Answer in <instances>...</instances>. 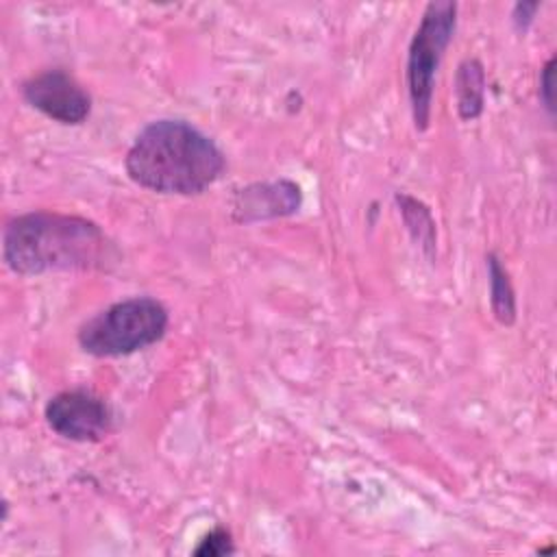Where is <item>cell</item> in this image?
I'll return each mask as SVG.
<instances>
[{
  "mask_svg": "<svg viewBox=\"0 0 557 557\" xmlns=\"http://www.w3.org/2000/svg\"><path fill=\"white\" fill-rule=\"evenodd\" d=\"M394 200L398 205L400 218H403L405 228L411 235L413 244L422 250V255L429 261H433L437 255V228H435V220H433L429 207L422 200H418L405 191H396Z\"/></svg>",
  "mask_w": 557,
  "mask_h": 557,
  "instance_id": "9",
  "label": "cell"
},
{
  "mask_svg": "<svg viewBox=\"0 0 557 557\" xmlns=\"http://www.w3.org/2000/svg\"><path fill=\"white\" fill-rule=\"evenodd\" d=\"M170 324L165 305L152 296H133L109 305L81 324L76 339L91 357H124L163 339Z\"/></svg>",
  "mask_w": 557,
  "mask_h": 557,
  "instance_id": "3",
  "label": "cell"
},
{
  "mask_svg": "<svg viewBox=\"0 0 557 557\" xmlns=\"http://www.w3.org/2000/svg\"><path fill=\"white\" fill-rule=\"evenodd\" d=\"M302 205L300 185L292 178L250 183L233 196V220L242 224L292 215Z\"/></svg>",
  "mask_w": 557,
  "mask_h": 557,
  "instance_id": "7",
  "label": "cell"
},
{
  "mask_svg": "<svg viewBox=\"0 0 557 557\" xmlns=\"http://www.w3.org/2000/svg\"><path fill=\"white\" fill-rule=\"evenodd\" d=\"M2 259L15 274L37 276L46 272L107 270L117 261V250L107 233L87 218L28 211L7 222Z\"/></svg>",
  "mask_w": 557,
  "mask_h": 557,
  "instance_id": "1",
  "label": "cell"
},
{
  "mask_svg": "<svg viewBox=\"0 0 557 557\" xmlns=\"http://www.w3.org/2000/svg\"><path fill=\"white\" fill-rule=\"evenodd\" d=\"M231 553H235V544L231 531L224 527H215L209 533H205L198 546L194 548V555L198 557H224Z\"/></svg>",
  "mask_w": 557,
  "mask_h": 557,
  "instance_id": "11",
  "label": "cell"
},
{
  "mask_svg": "<svg viewBox=\"0 0 557 557\" xmlns=\"http://www.w3.org/2000/svg\"><path fill=\"white\" fill-rule=\"evenodd\" d=\"M44 416L48 426L70 442H100L113 429V413L104 398L85 387L54 394Z\"/></svg>",
  "mask_w": 557,
  "mask_h": 557,
  "instance_id": "5",
  "label": "cell"
},
{
  "mask_svg": "<svg viewBox=\"0 0 557 557\" xmlns=\"http://www.w3.org/2000/svg\"><path fill=\"white\" fill-rule=\"evenodd\" d=\"M540 11V2H516L511 9V22L518 33H527Z\"/></svg>",
  "mask_w": 557,
  "mask_h": 557,
  "instance_id": "13",
  "label": "cell"
},
{
  "mask_svg": "<svg viewBox=\"0 0 557 557\" xmlns=\"http://www.w3.org/2000/svg\"><path fill=\"white\" fill-rule=\"evenodd\" d=\"M485 70L476 57H468L459 63L455 74V102L463 122L476 120L485 109Z\"/></svg>",
  "mask_w": 557,
  "mask_h": 557,
  "instance_id": "8",
  "label": "cell"
},
{
  "mask_svg": "<svg viewBox=\"0 0 557 557\" xmlns=\"http://www.w3.org/2000/svg\"><path fill=\"white\" fill-rule=\"evenodd\" d=\"M457 28V4L433 0L424 7L420 24L407 50V94L416 131H426L431 122L433 89L437 67Z\"/></svg>",
  "mask_w": 557,
  "mask_h": 557,
  "instance_id": "4",
  "label": "cell"
},
{
  "mask_svg": "<svg viewBox=\"0 0 557 557\" xmlns=\"http://www.w3.org/2000/svg\"><path fill=\"white\" fill-rule=\"evenodd\" d=\"M22 98L46 117L78 126L91 113L89 91L65 70H44L22 85Z\"/></svg>",
  "mask_w": 557,
  "mask_h": 557,
  "instance_id": "6",
  "label": "cell"
},
{
  "mask_svg": "<svg viewBox=\"0 0 557 557\" xmlns=\"http://www.w3.org/2000/svg\"><path fill=\"white\" fill-rule=\"evenodd\" d=\"M553 76H555V57H550L546 63H544V67H542V72H540V89H537V94H540V102H542V107L548 111V115H553L555 113V98H553V91H555V83H553Z\"/></svg>",
  "mask_w": 557,
  "mask_h": 557,
  "instance_id": "12",
  "label": "cell"
},
{
  "mask_svg": "<svg viewBox=\"0 0 557 557\" xmlns=\"http://www.w3.org/2000/svg\"><path fill=\"white\" fill-rule=\"evenodd\" d=\"M124 170L144 189L170 196H196L226 170L224 152L185 120H154L133 139Z\"/></svg>",
  "mask_w": 557,
  "mask_h": 557,
  "instance_id": "2",
  "label": "cell"
},
{
  "mask_svg": "<svg viewBox=\"0 0 557 557\" xmlns=\"http://www.w3.org/2000/svg\"><path fill=\"white\" fill-rule=\"evenodd\" d=\"M487 263V276H490V307L498 324L511 326L518 315V305H516V292L509 278L507 268L498 259L496 252H490L485 257Z\"/></svg>",
  "mask_w": 557,
  "mask_h": 557,
  "instance_id": "10",
  "label": "cell"
}]
</instances>
